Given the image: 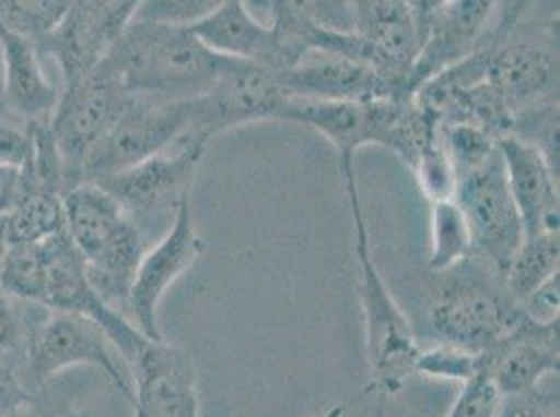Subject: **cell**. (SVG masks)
I'll return each instance as SVG.
<instances>
[{
	"label": "cell",
	"instance_id": "1",
	"mask_svg": "<svg viewBox=\"0 0 560 417\" xmlns=\"http://www.w3.org/2000/svg\"><path fill=\"white\" fill-rule=\"evenodd\" d=\"M0 290L24 301L38 302L50 311L91 320L105 332L126 368L132 366L149 343L121 311L96 295L86 276L84 259L75 251L68 233L36 245L4 247Z\"/></svg>",
	"mask_w": 560,
	"mask_h": 417
},
{
	"label": "cell",
	"instance_id": "2",
	"mask_svg": "<svg viewBox=\"0 0 560 417\" xmlns=\"http://www.w3.org/2000/svg\"><path fill=\"white\" fill-rule=\"evenodd\" d=\"M523 2H500L483 47L450 70L460 84L483 82L514 119L541 103L559 100V27L523 24Z\"/></svg>",
	"mask_w": 560,
	"mask_h": 417
},
{
	"label": "cell",
	"instance_id": "3",
	"mask_svg": "<svg viewBox=\"0 0 560 417\" xmlns=\"http://www.w3.org/2000/svg\"><path fill=\"white\" fill-rule=\"evenodd\" d=\"M233 59L206 47L190 25L135 20L103 65L128 93L165 100H192L210 91Z\"/></svg>",
	"mask_w": 560,
	"mask_h": 417
},
{
	"label": "cell",
	"instance_id": "4",
	"mask_svg": "<svg viewBox=\"0 0 560 417\" xmlns=\"http://www.w3.org/2000/svg\"><path fill=\"white\" fill-rule=\"evenodd\" d=\"M339 169L350 201L351 224H353V249L360 265V301L364 311L366 327V353L371 366V384L366 391H374L381 401L399 393L406 380L417 376L420 347L412 325L394 301L381 278L373 251L371 236L358 192V180L353 159H339Z\"/></svg>",
	"mask_w": 560,
	"mask_h": 417
},
{
	"label": "cell",
	"instance_id": "5",
	"mask_svg": "<svg viewBox=\"0 0 560 417\" xmlns=\"http://www.w3.org/2000/svg\"><path fill=\"white\" fill-rule=\"evenodd\" d=\"M66 233L84 259L96 295L114 309H126L140 261L149 251L139 228L101 186L78 184L63 194Z\"/></svg>",
	"mask_w": 560,
	"mask_h": 417
},
{
	"label": "cell",
	"instance_id": "6",
	"mask_svg": "<svg viewBox=\"0 0 560 417\" xmlns=\"http://www.w3.org/2000/svg\"><path fill=\"white\" fill-rule=\"evenodd\" d=\"M429 309V324L447 347L486 355L527 318L502 279L477 257L447 270Z\"/></svg>",
	"mask_w": 560,
	"mask_h": 417
},
{
	"label": "cell",
	"instance_id": "7",
	"mask_svg": "<svg viewBox=\"0 0 560 417\" xmlns=\"http://www.w3.org/2000/svg\"><path fill=\"white\" fill-rule=\"evenodd\" d=\"M208 142L188 130L187 134L155 157L124 169L98 182L139 228L149 245L160 230H170L180 205L190 199L188 190L206 155Z\"/></svg>",
	"mask_w": 560,
	"mask_h": 417
},
{
	"label": "cell",
	"instance_id": "8",
	"mask_svg": "<svg viewBox=\"0 0 560 417\" xmlns=\"http://www.w3.org/2000/svg\"><path fill=\"white\" fill-rule=\"evenodd\" d=\"M192 100H165L135 94L116 126L105 134L82 167L80 184H98L170 148L190 130Z\"/></svg>",
	"mask_w": 560,
	"mask_h": 417
},
{
	"label": "cell",
	"instance_id": "9",
	"mask_svg": "<svg viewBox=\"0 0 560 417\" xmlns=\"http://www.w3.org/2000/svg\"><path fill=\"white\" fill-rule=\"evenodd\" d=\"M132 96L103 63L63 88L48 130L66 169V192L80 184L86 157L116 126Z\"/></svg>",
	"mask_w": 560,
	"mask_h": 417
},
{
	"label": "cell",
	"instance_id": "10",
	"mask_svg": "<svg viewBox=\"0 0 560 417\" xmlns=\"http://www.w3.org/2000/svg\"><path fill=\"white\" fill-rule=\"evenodd\" d=\"M78 366L98 368L126 398L132 401L130 371L105 332L91 320L63 311L48 313L45 324L36 332L18 378L36 396L57 373Z\"/></svg>",
	"mask_w": 560,
	"mask_h": 417
},
{
	"label": "cell",
	"instance_id": "11",
	"mask_svg": "<svg viewBox=\"0 0 560 417\" xmlns=\"http://www.w3.org/2000/svg\"><path fill=\"white\" fill-rule=\"evenodd\" d=\"M452 201L467 222L470 255L490 265L502 279L525 234L509 190L500 148L486 165L456 180Z\"/></svg>",
	"mask_w": 560,
	"mask_h": 417
},
{
	"label": "cell",
	"instance_id": "12",
	"mask_svg": "<svg viewBox=\"0 0 560 417\" xmlns=\"http://www.w3.org/2000/svg\"><path fill=\"white\" fill-rule=\"evenodd\" d=\"M135 0H78L38 50L59 70L61 88L91 75L135 20Z\"/></svg>",
	"mask_w": 560,
	"mask_h": 417
},
{
	"label": "cell",
	"instance_id": "13",
	"mask_svg": "<svg viewBox=\"0 0 560 417\" xmlns=\"http://www.w3.org/2000/svg\"><path fill=\"white\" fill-rule=\"evenodd\" d=\"M291 96L279 78L259 65L236 61L218 75L210 91L195 98L190 132L210 142L213 136L259 119H279Z\"/></svg>",
	"mask_w": 560,
	"mask_h": 417
},
{
	"label": "cell",
	"instance_id": "14",
	"mask_svg": "<svg viewBox=\"0 0 560 417\" xmlns=\"http://www.w3.org/2000/svg\"><path fill=\"white\" fill-rule=\"evenodd\" d=\"M408 105L410 100L335 103L289 98L279 119H291L314 128L335 146L339 159H353L355 151L369 144L392 151Z\"/></svg>",
	"mask_w": 560,
	"mask_h": 417
},
{
	"label": "cell",
	"instance_id": "15",
	"mask_svg": "<svg viewBox=\"0 0 560 417\" xmlns=\"http://www.w3.org/2000/svg\"><path fill=\"white\" fill-rule=\"evenodd\" d=\"M498 2L452 0L429 2L427 38L408 73V93L415 98L433 78L463 63L488 43L495 25Z\"/></svg>",
	"mask_w": 560,
	"mask_h": 417
},
{
	"label": "cell",
	"instance_id": "16",
	"mask_svg": "<svg viewBox=\"0 0 560 417\" xmlns=\"http://www.w3.org/2000/svg\"><path fill=\"white\" fill-rule=\"evenodd\" d=\"M201 253L203 240L195 230L190 199H187L178 208L170 230L142 257L126 302V309L132 315L130 322L147 341H164L158 324L160 302L167 288L195 265Z\"/></svg>",
	"mask_w": 560,
	"mask_h": 417
},
{
	"label": "cell",
	"instance_id": "17",
	"mask_svg": "<svg viewBox=\"0 0 560 417\" xmlns=\"http://www.w3.org/2000/svg\"><path fill=\"white\" fill-rule=\"evenodd\" d=\"M351 32L371 48L376 70L408 91V73L427 38L429 0H358L351 2Z\"/></svg>",
	"mask_w": 560,
	"mask_h": 417
},
{
	"label": "cell",
	"instance_id": "18",
	"mask_svg": "<svg viewBox=\"0 0 560 417\" xmlns=\"http://www.w3.org/2000/svg\"><path fill=\"white\" fill-rule=\"evenodd\" d=\"M277 78L291 98L335 103L412 100L404 82L385 75L369 63L325 52H310L302 63Z\"/></svg>",
	"mask_w": 560,
	"mask_h": 417
},
{
	"label": "cell",
	"instance_id": "19",
	"mask_svg": "<svg viewBox=\"0 0 560 417\" xmlns=\"http://www.w3.org/2000/svg\"><path fill=\"white\" fill-rule=\"evenodd\" d=\"M128 370L135 417H199L197 370L185 348L149 341Z\"/></svg>",
	"mask_w": 560,
	"mask_h": 417
},
{
	"label": "cell",
	"instance_id": "20",
	"mask_svg": "<svg viewBox=\"0 0 560 417\" xmlns=\"http://www.w3.org/2000/svg\"><path fill=\"white\" fill-rule=\"evenodd\" d=\"M559 320L536 322L529 315L483 355V376L500 396L534 391L544 378L559 376Z\"/></svg>",
	"mask_w": 560,
	"mask_h": 417
},
{
	"label": "cell",
	"instance_id": "21",
	"mask_svg": "<svg viewBox=\"0 0 560 417\" xmlns=\"http://www.w3.org/2000/svg\"><path fill=\"white\" fill-rule=\"evenodd\" d=\"M0 93L7 119L27 126L50 121L63 88L48 75L34 43L0 29Z\"/></svg>",
	"mask_w": 560,
	"mask_h": 417
},
{
	"label": "cell",
	"instance_id": "22",
	"mask_svg": "<svg viewBox=\"0 0 560 417\" xmlns=\"http://www.w3.org/2000/svg\"><path fill=\"white\" fill-rule=\"evenodd\" d=\"M498 148L525 238L559 233V174L536 146L523 140L504 136L498 140Z\"/></svg>",
	"mask_w": 560,
	"mask_h": 417
},
{
	"label": "cell",
	"instance_id": "23",
	"mask_svg": "<svg viewBox=\"0 0 560 417\" xmlns=\"http://www.w3.org/2000/svg\"><path fill=\"white\" fill-rule=\"evenodd\" d=\"M206 47L236 61H247L280 75L291 70V59L272 25L256 22L241 0L218 2L203 20L190 25Z\"/></svg>",
	"mask_w": 560,
	"mask_h": 417
},
{
	"label": "cell",
	"instance_id": "24",
	"mask_svg": "<svg viewBox=\"0 0 560 417\" xmlns=\"http://www.w3.org/2000/svg\"><path fill=\"white\" fill-rule=\"evenodd\" d=\"M63 233V194L38 184L22 167L20 199L15 207L4 215V247L36 245Z\"/></svg>",
	"mask_w": 560,
	"mask_h": 417
},
{
	"label": "cell",
	"instance_id": "25",
	"mask_svg": "<svg viewBox=\"0 0 560 417\" xmlns=\"http://www.w3.org/2000/svg\"><path fill=\"white\" fill-rule=\"evenodd\" d=\"M560 238L559 233L537 234L523 238L511 263L502 274V284L513 301L523 305L529 301L537 290L559 276Z\"/></svg>",
	"mask_w": 560,
	"mask_h": 417
},
{
	"label": "cell",
	"instance_id": "26",
	"mask_svg": "<svg viewBox=\"0 0 560 417\" xmlns=\"http://www.w3.org/2000/svg\"><path fill=\"white\" fill-rule=\"evenodd\" d=\"M50 309L0 290V366L20 373Z\"/></svg>",
	"mask_w": 560,
	"mask_h": 417
},
{
	"label": "cell",
	"instance_id": "27",
	"mask_svg": "<svg viewBox=\"0 0 560 417\" xmlns=\"http://www.w3.org/2000/svg\"><path fill=\"white\" fill-rule=\"evenodd\" d=\"M470 255V236L463 211L450 199L433 203L431 213V253L429 270L444 274Z\"/></svg>",
	"mask_w": 560,
	"mask_h": 417
},
{
	"label": "cell",
	"instance_id": "28",
	"mask_svg": "<svg viewBox=\"0 0 560 417\" xmlns=\"http://www.w3.org/2000/svg\"><path fill=\"white\" fill-rule=\"evenodd\" d=\"M70 4V0H0V29L40 47L63 22Z\"/></svg>",
	"mask_w": 560,
	"mask_h": 417
},
{
	"label": "cell",
	"instance_id": "29",
	"mask_svg": "<svg viewBox=\"0 0 560 417\" xmlns=\"http://www.w3.org/2000/svg\"><path fill=\"white\" fill-rule=\"evenodd\" d=\"M442 134L454 180L479 169L498 153V139H493L486 130L472 126H450L442 128Z\"/></svg>",
	"mask_w": 560,
	"mask_h": 417
},
{
	"label": "cell",
	"instance_id": "30",
	"mask_svg": "<svg viewBox=\"0 0 560 417\" xmlns=\"http://www.w3.org/2000/svg\"><path fill=\"white\" fill-rule=\"evenodd\" d=\"M417 373L429 378H444L456 382H468L483 376V355H475L463 348L440 345L431 350H420Z\"/></svg>",
	"mask_w": 560,
	"mask_h": 417
},
{
	"label": "cell",
	"instance_id": "31",
	"mask_svg": "<svg viewBox=\"0 0 560 417\" xmlns=\"http://www.w3.org/2000/svg\"><path fill=\"white\" fill-rule=\"evenodd\" d=\"M218 7V2H162V0H151V2H139L137 17L155 22V24L170 25H192L199 20H203L210 11Z\"/></svg>",
	"mask_w": 560,
	"mask_h": 417
},
{
	"label": "cell",
	"instance_id": "32",
	"mask_svg": "<svg viewBox=\"0 0 560 417\" xmlns=\"http://www.w3.org/2000/svg\"><path fill=\"white\" fill-rule=\"evenodd\" d=\"M493 417H559V386L544 391L539 384L529 393L502 396Z\"/></svg>",
	"mask_w": 560,
	"mask_h": 417
},
{
	"label": "cell",
	"instance_id": "33",
	"mask_svg": "<svg viewBox=\"0 0 560 417\" xmlns=\"http://www.w3.org/2000/svg\"><path fill=\"white\" fill-rule=\"evenodd\" d=\"M500 394L486 376H477L463 384L447 417H493L500 405Z\"/></svg>",
	"mask_w": 560,
	"mask_h": 417
},
{
	"label": "cell",
	"instance_id": "34",
	"mask_svg": "<svg viewBox=\"0 0 560 417\" xmlns=\"http://www.w3.org/2000/svg\"><path fill=\"white\" fill-rule=\"evenodd\" d=\"M30 153V136L24 126L0 119V163L22 165Z\"/></svg>",
	"mask_w": 560,
	"mask_h": 417
},
{
	"label": "cell",
	"instance_id": "35",
	"mask_svg": "<svg viewBox=\"0 0 560 417\" xmlns=\"http://www.w3.org/2000/svg\"><path fill=\"white\" fill-rule=\"evenodd\" d=\"M36 396L30 393L18 373L0 366V417H9L32 403Z\"/></svg>",
	"mask_w": 560,
	"mask_h": 417
},
{
	"label": "cell",
	"instance_id": "36",
	"mask_svg": "<svg viewBox=\"0 0 560 417\" xmlns=\"http://www.w3.org/2000/svg\"><path fill=\"white\" fill-rule=\"evenodd\" d=\"M22 190V165L0 163V217L15 207Z\"/></svg>",
	"mask_w": 560,
	"mask_h": 417
},
{
	"label": "cell",
	"instance_id": "37",
	"mask_svg": "<svg viewBox=\"0 0 560 417\" xmlns=\"http://www.w3.org/2000/svg\"><path fill=\"white\" fill-rule=\"evenodd\" d=\"M9 417H57L55 414H50L47 409H43V407H38V398H34L32 403H27L24 405L22 409H18L15 414H11ZM66 417V416H61Z\"/></svg>",
	"mask_w": 560,
	"mask_h": 417
},
{
	"label": "cell",
	"instance_id": "38",
	"mask_svg": "<svg viewBox=\"0 0 560 417\" xmlns=\"http://www.w3.org/2000/svg\"><path fill=\"white\" fill-rule=\"evenodd\" d=\"M343 414H346V407H343V405H339V407L328 409L327 414L323 417H343Z\"/></svg>",
	"mask_w": 560,
	"mask_h": 417
},
{
	"label": "cell",
	"instance_id": "39",
	"mask_svg": "<svg viewBox=\"0 0 560 417\" xmlns=\"http://www.w3.org/2000/svg\"><path fill=\"white\" fill-rule=\"evenodd\" d=\"M0 119H7V116H4V109H2V93H0Z\"/></svg>",
	"mask_w": 560,
	"mask_h": 417
},
{
	"label": "cell",
	"instance_id": "40",
	"mask_svg": "<svg viewBox=\"0 0 560 417\" xmlns=\"http://www.w3.org/2000/svg\"><path fill=\"white\" fill-rule=\"evenodd\" d=\"M66 417H86V416H84V414H71V416H66Z\"/></svg>",
	"mask_w": 560,
	"mask_h": 417
}]
</instances>
